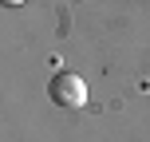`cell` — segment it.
Returning a JSON list of instances; mask_svg holds the SVG:
<instances>
[{"mask_svg": "<svg viewBox=\"0 0 150 142\" xmlns=\"http://www.w3.org/2000/svg\"><path fill=\"white\" fill-rule=\"evenodd\" d=\"M47 95H52V103L75 111V107H87V83L75 71H55V79L47 83Z\"/></svg>", "mask_w": 150, "mask_h": 142, "instance_id": "cell-1", "label": "cell"}, {"mask_svg": "<svg viewBox=\"0 0 150 142\" xmlns=\"http://www.w3.org/2000/svg\"><path fill=\"white\" fill-rule=\"evenodd\" d=\"M0 4H24V0H0Z\"/></svg>", "mask_w": 150, "mask_h": 142, "instance_id": "cell-2", "label": "cell"}]
</instances>
